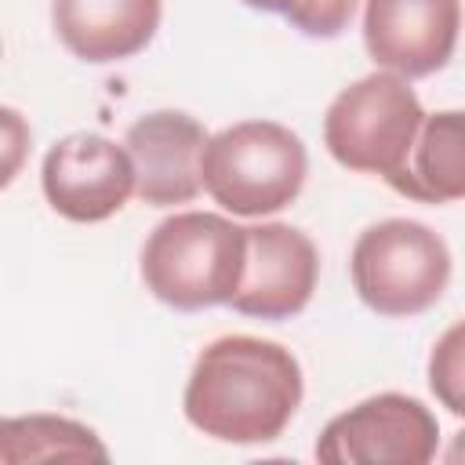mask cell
Instances as JSON below:
<instances>
[{
    "label": "cell",
    "instance_id": "1",
    "mask_svg": "<svg viewBox=\"0 0 465 465\" xmlns=\"http://www.w3.org/2000/svg\"><path fill=\"white\" fill-rule=\"evenodd\" d=\"M305 378L291 349L254 334H225L196 356L182 411L185 421L236 447L272 443L302 407Z\"/></svg>",
    "mask_w": 465,
    "mask_h": 465
},
{
    "label": "cell",
    "instance_id": "2",
    "mask_svg": "<svg viewBox=\"0 0 465 465\" xmlns=\"http://www.w3.org/2000/svg\"><path fill=\"white\" fill-rule=\"evenodd\" d=\"M243 258L247 225L214 211H178L145 236L142 283L156 302L178 312H200L232 302Z\"/></svg>",
    "mask_w": 465,
    "mask_h": 465
},
{
    "label": "cell",
    "instance_id": "3",
    "mask_svg": "<svg viewBox=\"0 0 465 465\" xmlns=\"http://www.w3.org/2000/svg\"><path fill=\"white\" fill-rule=\"evenodd\" d=\"M309 153L276 120H240L207 138L200 178L214 203L240 218H265L291 207L305 185Z\"/></svg>",
    "mask_w": 465,
    "mask_h": 465
},
{
    "label": "cell",
    "instance_id": "4",
    "mask_svg": "<svg viewBox=\"0 0 465 465\" xmlns=\"http://www.w3.org/2000/svg\"><path fill=\"white\" fill-rule=\"evenodd\" d=\"M421 120L425 109L411 80L378 69L334 94L323 116V145L341 167L392 182L411 156Z\"/></svg>",
    "mask_w": 465,
    "mask_h": 465
},
{
    "label": "cell",
    "instance_id": "5",
    "mask_svg": "<svg viewBox=\"0 0 465 465\" xmlns=\"http://www.w3.org/2000/svg\"><path fill=\"white\" fill-rule=\"evenodd\" d=\"M349 276L371 312L403 320L443 298L450 283V251L425 222L385 218L356 236Z\"/></svg>",
    "mask_w": 465,
    "mask_h": 465
},
{
    "label": "cell",
    "instance_id": "6",
    "mask_svg": "<svg viewBox=\"0 0 465 465\" xmlns=\"http://www.w3.org/2000/svg\"><path fill=\"white\" fill-rule=\"evenodd\" d=\"M436 414L403 392H378L334 414L320 440L316 461L327 465H425L436 458Z\"/></svg>",
    "mask_w": 465,
    "mask_h": 465
},
{
    "label": "cell",
    "instance_id": "7",
    "mask_svg": "<svg viewBox=\"0 0 465 465\" xmlns=\"http://www.w3.org/2000/svg\"><path fill=\"white\" fill-rule=\"evenodd\" d=\"M40 185L54 214L91 225L113 218L131 193H138V174L127 145L94 131H76L47 149Z\"/></svg>",
    "mask_w": 465,
    "mask_h": 465
},
{
    "label": "cell",
    "instance_id": "8",
    "mask_svg": "<svg viewBox=\"0 0 465 465\" xmlns=\"http://www.w3.org/2000/svg\"><path fill=\"white\" fill-rule=\"evenodd\" d=\"M316 276H320V254L302 229L283 222L247 225L243 276L229 309L269 323L291 320L309 305L316 291Z\"/></svg>",
    "mask_w": 465,
    "mask_h": 465
},
{
    "label": "cell",
    "instance_id": "9",
    "mask_svg": "<svg viewBox=\"0 0 465 465\" xmlns=\"http://www.w3.org/2000/svg\"><path fill=\"white\" fill-rule=\"evenodd\" d=\"M461 0H367L363 47L367 54L407 80L440 73L458 47Z\"/></svg>",
    "mask_w": 465,
    "mask_h": 465
},
{
    "label": "cell",
    "instance_id": "10",
    "mask_svg": "<svg viewBox=\"0 0 465 465\" xmlns=\"http://www.w3.org/2000/svg\"><path fill=\"white\" fill-rule=\"evenodd\" d=\"M207 138L211 134L203 124L182 109H156L138 116L124 134L138 174V200L149 207L193 203L203 189L200 156Z\"/></svg>",
    "mask_w": 465,
    "mask_h": 465
},
{
    "label": "cell",
    "instance_id": "11",
    "mask_svg": "<svg viewBox=\"0 0 465 465\" xmlns=\"http://www.w3.org/2000/svg\"><path fill=\"white\" fill-rule=\"evenodd\" d=\"M160 15L163 0H51V25L62 47L87 65L145 51L160 29Z\"/></svg>",
    "mask_w": 465,
    "mask_h": 465
},
{
    "label": "cell",
    "instance_id": "12",
    "mask_svg": "<svg viewBox=\"0 0 465 465\" xmlns=\"http://www.w3.org/2000/svg\"><path fill=\"white\" fill-rule=\"evenodd\" d=\"M389 185L414 203L465 200V109L425 113L411 156Z\"/></svg>",
    "mask_w": 465,
    "mask_h": 465
},
{
    "label": "cell",
    "instance_id": "13",
    "mask_svg": "<svg viewBox=\"0 0 465 465\" xmlns=\"http://www.w3.org/2000/svg\"><path fill=\"white\" fill-rule=\"evenodd\" d=\"M0 458L7 465L25 461H109L94 429L62 414H22L0 425Z\"/></svg>",
    "mask_w": 465,
    "mask_h": 465
},
{
    "label": "cell",
    "instance_id": "14",
    "mask_svg": "<svg viewBox=\"0 0 465 465\" xmlns=\"http://www.w3.org/2000/svg\"><path fill=\"white\" fill-rule=\"evenodd\" d=\"M429 389L454 418H465V320L450 323L429 352Z\"/></svg>",
    "mask_w": 465,
    "mask_h": 465
},
{
    "label": "cell",
    "instance_id": "15",
    "mask_svg": "<svg viewBox=\"0 0 465 465\" xmlns=\"http://www.w3.org/2000/svg\"><path fill=\"white\" fill-rule=\"evenodd\" d=\"M356 15V0H294V7L283 15L302 36L312 40H334L349 29Z\"/></svg>",
    "mask_w": 465,
    "mask_h": 465
},
{
    "label": "cell",
    "instance_id": "16",
    "mask_svg": "<svg viewBox=\"0 0 465 465\" xmlns=\"http://www.w3.org/2000/svg\"><path fill=\"white\" fill-rule=\"evenodd\" d=\"M243 4L254 11H265V15H287L294 7V0H243Z\"/></svg>",
    "mask_w": 465,
    "mask_h": 465
},
{
    "label": "cell",
    "instance_id": "17",
    "mask_svg": "<svg viewBox=\"0 0 465 465\" xmlns=\"http://www.w3.org/2000/svg\"><path fill=\"white\" fill-rule=\"evenodd\" d=\"M443 458H447L450 465H458V461H465V429H461V432L454 436V443L447 447V454H443Z\"/></svg>",
    "mask_w": 465,
    "mask_h": 465
}]
</instances>
